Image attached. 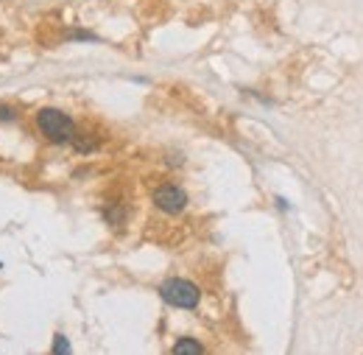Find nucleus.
Returning a JSON list of instances; mask_svg holds the SVG:
<instances>
[{
	"mask_svg": "<svg viewBox=\"0 0 363 355\" xmlns=\"http://www.w3.org/2000/svg\"><path fill=\"white\" fill-rule=\"evenodd\" d=\"M37 126H39V132L51 143H68L73 140V135H75L73 118L68 112L56 109V107H42V109L37 112Z\"/></svg>",
	"mask_w": 363,
	"mask_h": 355,
	"instance_id": "nucleus-1",
	"label": "nucleus"
},
{
	"mask_svg": "<svg viewBox=\"0 0 363 355\" xmlns=\"http://www.w3.org/2000/svg\"><path fill=\"white\" fill-rule=\"evenodd\" d=\"M159 296H162L168 305H173V308H185V311H190V308H196V305H199L202 291H199V285L190 283V280L171 277V280H165V283L159 285Z\"/></svg>",
	"mask_w": 363,
	"mask_h": 355,
	"instance_id": "nucleus-2",
	"label": "nucleus"
},
{
	"mask_svg": "<svg viewBox=\"0 0 363 355\" xmlns=\"http://www.w3.org/2000/svg\"><path fill=\"white\" fill-rule=\"evenodd\" d=\"M154 205H156V210H162V213L176 215L187 207V193H185L179 185H159V188L154 191Z\"/></svg>",
	"mask_w": 363,
	"mask_h": 355,
	"instance_id": "nucleus-3",
	"label": "nucleus"
},
{
	"mask_svg": "<svg viewBox=\"0 0 363 355\" xmlns=\"http://www.w3.org/2000/svg\"><path fill=\"white\" fill-rule=\"evenodd\" d=\"M185 353L199 355V353H204V347H202L199 342H193V339H179V342L173 344V355H185Z\"/></svg>",
	"mask_w": 363,
	"mask_h": 355,
	"instance_id": "nucleus-4",
	"label": "nucleus"
},
{
	"mask_svg": "<svg viewBox=\"0 0 363 355\" xmlns=\"http://www.w3.org/2000/svg\"><path fill=\"white\" fill-rule=\"evenodd\" d=\"M51 350H54V353H59V355H68L73 350V347H70V342H68V339H65V336L59 333V336L54 339V347H51Z\"/></svg>",
	"mask_w": 363,
	"mask_h": 355,
	"instance_id": "nucleus-5",
	"label": "nucleus"
},
{
	"mask_svg": "<svg viewBox=\"0 0 363 355\" xmlns=\"http://www.w3.org/2000/svg\"><path fill=\"white\" fill-rule=\"evenodd\" d=\"M73 145H75L78 151H92L98 143H95V140H73Z\"/></svg>",
	"mask_w": 363,
	"mask_h": 355,
	"instance_id": "nucleus-6",
	"label": "nucleus"
},
{
	"mask_svg": "<svg viewBox=\"0 0 363 355\" xmlns=\"http://www.w3.org/2000/svg\"><path fill=\"white\" fill-rule=\"evenodd\" d=\"M0 121H3V124H6V121H14V109L6 107V104H0Z\"/></svg>",
	"mask_w": 363,
	"mask_h": 355,
	"instance_id": "nucleus-7",
	"label": "nucleus"
},
{
	"mask_svg": "<svg viewBox=\"0 0 363 355\" xmlns=\"http://www.w3.org/2000/svg\"><path fill=\"white\" fill-rule=\"evenodd\" d=\"M70 40H87V42H95V34H87V31H73Z\"/></svg>",
	"mask_w": 363,
	"mask_h": 355,
	"instance_id": "nucleus-8",
	"label": "nucleus"
}]
</instances>
